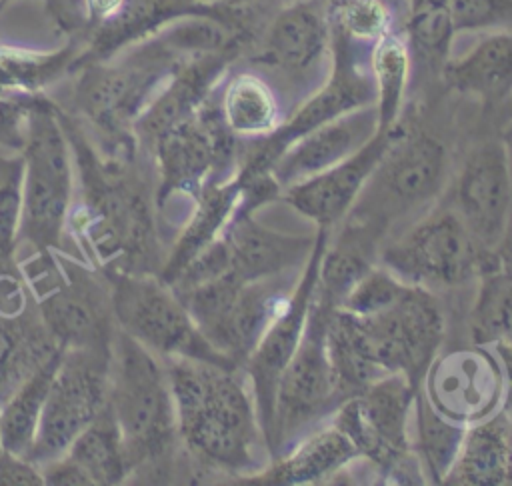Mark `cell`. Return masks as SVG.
<instances>
[{
  "instance_id": "cell-35",
  "label": "cell",
  "mask_w": 512,
  "mask_h": 486,
  "mask_svg": "<svg viewBox=\"0 0 512 486\" xmlns=\"http://www.w3.org/2000/svg\"><path fill=\"white\" fill-rule=\"evenodd\" d=\"M330 34L352 44H374L392 32L394 6L390 0H324Z\"/></svg>"
},
{
  "instance_id": "cell-30",
  "label": "cell",
  "mask_w": 512,
  "mask_h": 486,
  "mask_svg": "<svg viewBox=\"0 0 512 486\" xmlns=\"http://www.w3.org/2000/svg\"><path fill=\"white\" fill-rule=\"evenodd\" d=\"M64 454L82 468L92 486H118L128 482L130 466L124 440L108 404L72 440Z\"/></svg>"
},
{
  "instance_id": "cell-27",
  "label": "cell",
  "mask_w": 512,
  "mask_h": 486,
  "mask_svg": "<svg viewBox=\"0 0 512 486\" xmlns=\"http://www.w3.org/2000/svg\"><path fill=\"white\" fill-rule=\"evenodd\" d=\"M442 78L460 92L496 104L512 94V28L484 36L466 54L448 60Z\"/></svg>"
},
{
  "instance_id": "cell-25",
  "label": "cell",
  "mask_w": 512,
  "mask_h": 486,
  "mask_svg": "<svg viewBox=\"0 0 512 486\" xmlns=\"http://www.w3.org/2000/svg\"><path fill=\"white\" fill-rule=\"evenodd\" d=\"M356 458V446L332 424L306 436L290 452L274 460L266 470L246 476V482L268 486L316 484L332 478Z\"/></svg>"
},
{
  "instance_id": "cell-18",
  "label": "cell",
  "mask_w": 512,
  "mask_h": 486,
  "mask_svg": "<svg viewBox=\"0 0 512 486\" xmlns=\"http://www.w3.org/2000/svg\"><path fill=\"white\" fill-rule=\"evenodd\" d=\"M456 204L482 252L502 244L512 210V166L506 144L488 140L470 152L458 176Z\"/></svg>"
},
{
  "instance_id": "cell-16",
  "label": "cell",
  "mask_w": 512,
  "mask_h": 486,
  "mask_svg": "<svg viewBox=\"0 0 512 486\" xmlns=\"http://www.w3.org/2000/svg\"><path fill=\"white\" fill-rule=\"evenodd\" d=\"M326 244H328V230L318 228L314 248L300 270V278L296 280V286L286 306L270 322V326L264 330L258 344L254 346V350L248 354L244 362L246 374L252 384V396L256 402L260 426H262V432H266V438L272 428L280 376L288 366L290 358L294 356L308 322V314H310V308L316 296V286H318L320 260L326 250Z\"/></svg>"
},
{
  "instance_id": "cell-17",
  "label": "cell",
  "mask_w": 512,
  "mask_h": 486,
  "mask_svg": "<svg viewBox=\"0 0 512 486\" xmlns=\"http://www.w3.org/2000/svg\"><path fill=\"white\" fill-rule=\"evenodd\" d=\"M420 386L440 414L468 426L500 410L506 374L498 356L470 348L436 356Z\"/></svg>"
},
{
  "instance_id": "cell-7",
  "label": "cell",
  "mask_w": 512,
  "mask_h": 486,
  "mask_svg": "<svg viewBox=\"0 0 512 486\" xmlns=\"http://www.w3.org/2000/svg\"><path fill=\"white\" fill-rule=\"evenodd\" d=\"M446 172L448 156L442 142L424 132H404L398 124L378 166L346 214V228L376 244L392 222L438 196Z\"/></svg>"
},
{
  "instance_id": "cell-42",
  "label": "cell",
  "mask_w": 512,
  "mask_h": 486,
  "mask_svg": "<svg viewBox=\"0 0 512 486\" xmlns=\"http://www.w3.org/2000/svg\"><path fill=\"white\" fill-rule=\"evenodd\" d=\"M194 6L202 10V14L212 16L220 22H228L230 12H254L256 6L272 4V2H290V0H190Z\"/></svg>"
},
{
  "instance_id": "cell-23",
  "label": "cell",
  "mask_w": 512,
  "mask_h": 486,
  "mask_svg": "<svg viewBox=\"0 0 512 486\" xmlns=\"http://www.w3.org/2000/svg\"><path fill=\"white\" fill-rule=\"evenodd\" d=\"M444 484H512V416L508 412L496 410L466 426L458 456Z\"/></svg>"
},
{
  "instance_id": "cell-40",
  "label": "cell",
  "mask_w": 512,
  "mask_h": 486,
  "mask_svg": "<svg viewBox=\"0 0 512 486\" xmlns=\"http://www.w3.org/2000/svg\"><path fill=\"white\" fill-rule=\"evenodd\" d=\"M40 468L24 456L0 448V486H42Z\"/></svg>"
},
{
  "instance_id": "cell-26",
  "label": "cell",
  "mask_w": 512,
  "mask_h": 486,
  "mask_svg": "<svg viewBox=\"0 0 512 486\" xmlns=\"http://www.w3.org/2000/svg\"><path fill=\"white\" fill-rule=\"evenodd\" d=\"M60 350L40 316L36 298L20 312H0V404Z\"/></svg>"
},
{
  "instance_id": "cell-38",
  "label": "cell",
  "mask_w": 512,
  "mask_h": 486,
  "mask_svg": "<svg viewBox=\"0 0 512 486\" xmlns=\"http://www.w3.org/2000/svg\"><path fill=\"white\" fill-rule=\"evenodd\" d=\"M458 32L512 28V0H448Z\"/></svg>"
},
{
  "instance_id": "cell-32",
  "label": "cell",
  "mask_w": 512,
  "mask_h": 486,
  "mask_svg": "<svg viewBox=\"0 0 512 486\" xmlns=\"http://www.w3.org/2000/svg\"><path fill=\"white\" fill-rule=\"evenodd\" d=\"M62 350L44 362L28 380H24L16 392L0 404V448L12 454L24 456L30 452L46 394L60 362Z\"/></svg>"
},
{
  "instance_id": "cell-20",
  "label": "cell",
  "mask_w": 512,
  "mask_h": 486,
  "mask_svg": "<svg viewBox=\"0 0 512 486\" xmlns=\"http://www.w3.org/2000/svg\"><path fill=\"white\" fill-rule=\"evenodd\" d=\"M378 132L374 104L350 110L288 144L274 160L270 174L280 190L332 168L358 152Z\"/></svg>"
},
{
  "instance_id": "cell-34",
  "label": "cell",
  "mask_w": 512,
  "mask_h": 486,
  "mask_svg": "<svg viewBox=\"0 0 512 486\" xmlns=\"http://www.w3.org/2000/svg\"><path fill=\"white\" fill-rule=\"evenodd\" d=\"M406 34L410 54L442 74L456 36L448 0H408Z\"/></svg>"
},
{
  "instance_id": "cell-5",
  "label": "cell",
  "mask_w": 512,
  "mask_h": 486,
  "mask_svg": "<svg viewBox=\"0 0 512 486\" xmlns=\"http://www.w3.org/2000/svg\"><path fill=\"white\" fill-rule=\"evenodd\" d=\"M18 266L60 348L112 350L118 324L102 270L64 250L30 252Z\"/></svg>"
},
{
  "instance_id": "cell-15",
  "label": "cell",
  "mask_w": 512,
  "mask_h": 486,
  "mask_svg": "<svg viewBox=\"0 0 512 486\" xmlns=\"http://www.w3.org/2000/svg\"><path fill=\"white\" fill-rule=\"evenodd\" d=\"M352 42L332 36V72L330 78L308 96L300 108L282 122L274 132L262 136L246 156L240 160L236 174L240 176H258L270 172L274 160L282 150L304 136L306 132L362 106L374 104V86L370 72H364L354 60Z\"/></svg>"
},
{
  "instance_id": "cell-28",
  "label": "cell",
  "mask_w": 512,
  "mask_h": 486,
  "mask_svg": "<svg viewBox=\"0 0 512 486\" xmlns=\"http://www.w3.org/2000/svg\"><path fill=\"white\" fill-rule=\"evenodd\" d=\"M216 106L234 136L262 138L280 126V102L270 84L252 72H236L220 80Z\"/></svg>"
},
{
  "instance_id": "cell-4",
  "label": "cell",
  "mask_w": 512,
  "mask_h": 486,
  "mask_svg": "<svg viewBox=\"0 0 512 486\" xmlns=\"http://www.w3.org/2000/svg\"><path fill=\"white\" fill-rule=\"evenodd\" d=\"M186 60L190 56L162 26L110 58L74 70L68 104L54 102L80 120L104 154L138 156L134 122Z\"/></svg>"
},
{
  "instance_id": "cell-21",
  "label": "cell",
  "mask_w": 512,
  "mask_h": 486,
  "mask_svg": "<svg viewBox=\"0 0 512 486\" xmlns=\"http://www.w3.org/2000/svg\"><path fill=\"white\" fill-rule=\"evenodd\" d=\"M228 252V272L242 282L292 274L304 266L316 236L276 232L254 220V210L240 204L222 232Z\"/></svg>"
},
{
  "instance_id": "cell-24",
  "label": "cell",
  "mask_w": 512,
  "mask_h": 486,
  "mask_svg": "<svg viewBox=\"0 0 512 486\" xmlns=\"http://www.w3.org/2000/svg\"><path fill=\"white\" fill-rule=\"evenodd\" d=\"M194 212L166 254L160 278L168 284L216 238L222 236L228 222L242 204V186L236 176L208 182L194 196Z\"/></svg>"
},
{
  "instance_id": "cell-13",
  "label": "cell",
  "mask_w": 512,
  "mask_h": 486,
  "mask_svg": "<svg viewBox=\"0 0 512 486\" xmlns=\"http://www.w3.org/2000/svg\"><path fill=\"white\" fill-rule=\"evenodd\" d=\"M482 248L454 210H436L380 250V262L414 286H456L476 270Z\"/></svg>"
},
{
  "instance_id": "cell-11",
  "label": "cell",
  "mask_w": 512,
  "mask_h": 486,
  "mask_svg": "<svg viewBox=\"0 0 512 486\" xmlns=\"http://www.w3.org/2000/svg\"><path fill=\"white\" fill-rule=\"evenodd\" d=\"M140 154L156 172L162 208L174 194L194 198L204 184L226 180L224 174L236 162V136L224 126L212 92L200 108L168 126Z\"/></svg>"
},
{
  "instance_id": "cell-12",
  "label": "cell",
  "mask_w": 512,
  "mask_h": 486,
  "mask_svg": "<svg viewBox=\"0 0 512 486\" xmlns=\"http://www.w3.org/2000/svg\"><path fill=\"white\" fill-rule=\"evenodd\" d=\"M110 354L112 350L62 348L34 444L26 454L30 462L42 466L62 456L108 404Z\"/></svg>"
},
{
  "instance_id": "cell-41",
  "label": "cell",
  "mask_w": 512,
  "mask_h": 486,
  "mask_svg": "<svg viewBox=\"0 0 512 486\" xmlns=\"http://www.w3.org/2000/svg\"><path fill=\"white\" fill-rule=\"evenodd\" d=\"M44 478V484L48 486H92L88 476L82 472V468L70 460L66 454L38 466Z\"/></svg>"
},
{
  "instance_id": "cell-31",
  "label": "cell",
  "mask_w": 512,
  "mask_h": 486,
  "mask_svg": "<svg viewBox=\"0 0 512 486\" xmlns=\"http://www.w3.org/2000/svg\"><path fill=\"white\" fill-rule=\"evenodd\" d=\"M412 70V54L404 38L386 34L372 44L370 78L374 86V108L378 114V130L398 126Z\"/></svg>"
},
{
  "instance_id": "cell-1",
  "label": "cell",
  "mask_w": 512,
  "mask_h": 486,
  "mask_svg": "<svg viewBox=\"0 0 512 486\" xmlns=\"http://www.w3.org/2000/svg\"><path fill=\"white\" fill-rule=\"evenodd\" d=\"M58 112L74 166L64 252L102 272L158 276L168 250L150 160L144 154H104L74 114L60 106Z\"/></svg>"
},
{
  "instance_id": "cell-44",
  "label": "cell",
  "mask_w": 512,
  "mask_h": 486,
  "mask_svg": "<svg viewBox=\"0 0 512 486\" xmlns=\"http://www.w3.org/2000/svg\"><path fill=\"white\" fill-rule=\"evenodd\" d=\"M10 2H12V0H0V12H2Z\"/></svg>"
},
{
  "instance_id": "cell-43",
  "label": "cell",
  "mask_w": 512,
  "mask_h": 486,
  "mask_svg": "<svg viewBox=\"0 0 512 486\" xmlns=\"http://www.w3.org/2000/svg\"><path fill=\"white\" fill-rule=\"evenodd\" d=\"M496 346V354H498V360L504 368V374H506V380L512 382V346L508 344H494Z\"/></svg>"
},
{
  "instance_id": "cell-33",
  "label": "cell",
  "mask_w": 512,
  "mask_h": 486,
  "mask_svg": "<svg viewBox=\"0 0 512 486\" xmlns=\"http://www.w3.org/2000/svg\"><path fill=\"white\" fill-rule=\"evenodd\" d=\"M414 442L412 452L422 476L444 484L464 438L466 426L440 414L422 392L414 398Z\"/></svg>"
},
{
  "instance_id": "cell-8",
  "label": "cell",
  "mask_w": 512,
  "mask_h": 486,
  "mask_svg": "<svg viewBox=\"0 0 512 486\" xmlns=\"http://www.w3.org/2000/svg\"><path fill=\"white\" fill-rule=\"evenodd\" d=\"M104 274L112 286V308L118 328L158 358L184 356L238 368L202 336L180 296L160 276Z\"/></svg>"
},
{
  "instance_id": "cell-6",
  "label": "cell",
  "mask_w": 512,
  "mask_h": 486,
  "mask_svg": "<svg viewBox=\"0 0 512 486\" xmlns=\"http://www.w3.org/2000/svg\"><path fill=\"white\" fill-rule=\"evenodd\" d=\"M20 154L24 158V180L18 250L22 246L30 252L64 250L74 166L58 104L52 96H38Z\"/></svg>"
},
{
  "instance_id": "cell-39",
  "label": "cell",
  "mask_w": 512,
  "mask_h": 486,
  "mask_svg": "<svg viewBox=\"0 0 512 486\" xmlns=\"http://www.w3.org/2000/svg\"><path fill=\"white\" fill-rule=\"evenodd\" d=\"M46 94V92H40ZM40 94H0V146L20 152L26 142L28 118Z\"/></svg>"
},
{
  "instance_id": "cell-2",
  "label": "cell",
  "mask_w": 512,
  "mask_h": 486,
  "mask_svg": "<svg viewBox=\"0 0 512 486\" xmlns=\"http://www.w3.org/2000/svg\"><path fill=\"white\" fill-rule=\"evenodd\" d=\"M108 406L126 448V484H170L192 474L164 362L120 328L110 354Z\"/></svg>"
},
{
  "instance_id": "cell-22",
  "label": "cell",
  "mask_w": 512,
  "mask_h": 486,
  "mask_svg": "<svg viewBox=\"0 0 512 486\" xmlns=\"http://www.w3.org/2000/svg\"><path fill=\"white\" fill-rule=\"evenodd\" d=\"M332 46L330 26L316 0H290L268 22L258 60L282 74L300 76L320 64Z\"/></svg>"
},
{
  "instance_id": "cell-29",
  "label": "cell",
  "mask_w": 512,
  "mask_h": 486,
  "mask_svg": "<svg viewBox=\"0 0 512 486\" xmlns=\"http://www.w3.org/2000/svg\"><path fill=\"white\" fill-rule=\"evenodd\" d=\"M80 46L68 40L44 52L0 42V94H40L74 72Z\"/></svg>"
},
{
  "instance_id": "cell-19",
  "label": "cell",
  "mask_w": 512,
  "mask_h": 486,
  "mask_svg": "<svg viewBox=\"0 0 512 486\" xmlns=\"http://www.w3.org/2000/svg\"><path fill=\"white\" fill-rule=\"evenodd\" d=\"M396 128L378 130L358 152L332 168L284 188V200L302 216L328 230L346 218L370 174L386 152Z\"/></svg>"
},
{
  "instance_id": "cell-9",
  "label": "cell",
  "mask_w": 512,
  "mask_h": 486,
  "mask_svg": "<svg viewBox=\"0 0 512 486\" xmlns=\"http://www.w3.org/2000/svg\"><path fill=\"white\" fill-rule=\"evenodd\" d=\"M418 388L402 374H384L362 392L346 398L334 416V426L390 478H424L410 444V416Z\"/></svg>"
},
{
  "instance_id": "cell-10",
  "label": "cell",
  "mask_w": 512,
  "mask_h": 486,
  "mask_svg": "<svg viewBox=\"0 0 512 486\" xmlns=\"http://www.w3.org/2000/svg\"><path fill=\"white\" fill-rule=\"evenodd\" d=\"M350 318L370 362L382 374H402L420 388L444 338V316L428 288L406 284L388 306Z\"/></svg>"
},
{
  "instance_id": "cell-36",
  "label": "cell",
  "mask_w": 512,
  "mask_h": 486,
  "mask_svg": "<svg viewBox=\"0 0 512 486\" xmlns=\"http://www.w3.org/2000/svg\"><path fill=\"white\" fill-rule=\"evenodd\" d=\"M472 338L476 344L512 346V276L488 272L472 310Z\"/></svg>"
},
{
  "instance_id": "cell-3",
  "label": "cell",
  "mask_w": 512,
  "mask_h": 486,
  "mask_svg": "<svg viewBox=\"0 0 512 486\" xmlns=\"http://www.w3.org/2000/svg\"><path fill=\"white\" fill-rule=\"evenodd\" d=\"M160 360L174 398L180 442L194 466L236 474L254 470L262 426L238 368L184 356Z\"/></svg>"
},
{
  "instance_id": "cell-14",
  "label": "cell",
  "mask_w": 512,
  "mask_h": 486,
  "mask_svg": "<svg viewBox=\"0 0 512 486\" xmlns=\"http://www.w3.org/2000/svg\"><path fill=\"white\" fill-rule=\"evenodd\" d=\"M332 310L318 294L314 296L300 344L278 382L268 434L270 444L284 442L290 434L330 410L332 404H342L326 342V326Z\"/></svg>"
},
{
  "instance_id": "cell-37",
  "label": "cell",
  "mask_w": 512,
  "mask_h": 486,
  "mask_svg": "<svg viewBox=\"0 0 512 486\" xmlns=\"http://www.w3.org/2000/svg\"><path fill=\"white\" fill-rule=\"evenodd\" d=\"M24 158H0V270L18 266V230L22 214Z\"/></svg>"
}]
</instances>
